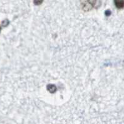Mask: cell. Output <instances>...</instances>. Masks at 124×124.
<instances>
[{"label":"cell","instance_id":"8992f818","mask_svg":"<svg viewBox=\"0 0 124 124\" xmlns=\"http://www.w3.org/2000/svg\"><path fill=\"white\" fill-rule=\"evenodd\" d=\"M111 11L110 10H106V12H105V14H106V16H109L111 14Z\"/></svg>","mask_w":124,"mask_h":124},{"label":"cell","instance_id":"7a4b0ae2","mask_svg":"<svg viewBox=\"0 0 124 124\" xmlns=\"http://www.w3.org/2000/svg\"><path fill=\"white\" fill-rule=\"evenodd\" d=\"M114 4L118 9L124 8V0H114Z\"/></svg>","mask_w":124,"mask_h":124},{"label":"cell","instance_id":"3957f363","mask_svg":"<svg viewBox=\"0 0 124 124\" xmlns=\"http://www.w3.org/2000/svg\"><path fill=\"white\" fill-rule=\"evenodd\" d=\"M46 89L50 93H54L56 91V86L55 85H52V84H50V85H47L46 86Z\"/></svg>","mask_w":124,"mask_h":124},{"label":"cell","instance_id":"6da1fadb","mask_svg":"<svg viewBox=\"0 0 124 124\" xmlns=\"http://www.w3.org/2000/svg\"><path fill=\"white\" fill-rule=\"evenodd\" d=\"M99 0H81V7L84 11H89L93 8H97L101 3Z\"/></svg>","mask_w":124,"mask_h":124},{"label":"cell","instance_id":"5b68a950","mask_svg":"<svg viewBox=\"0 0 124 124\" xmlns=\"http://www.w3.org/2000/svg\"><path fill=\"white\" fill-rule=\"evenodd\" d=\"M43 1L44 0H34V4L36 6H39V5H40L43 3Z\"/></svg>","mask_w":124,"mask_h":124},{"label":"cell","instance_id":"277c9868","mask_svg":"<svg viewBox=\"0 0 124 124\" xmlns=\"http://www.w3.org/2000/svg\"><path fill=\"white\" fill-rule=\"evenodd\" d=\"M9 23V21L8 19L4 20V21L1 23V27H3V26H4V27H6V26H7V25H8Z\"/></svg>","mask_w":124,"mask_h":124}]
</instances>
